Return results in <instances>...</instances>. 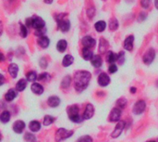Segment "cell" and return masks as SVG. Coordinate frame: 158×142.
I'll list each match as a JSON object with an SVG mask.
<instances>
[{"instance_id":"cell-1","label":"cell","mask_w":158,"mask_h":142,"mask_svg":"<svg viewBox=\"0 0 158 142\" xmlns=\"http://www.w3.org/2000/svg\"><path fill=\"white\" fill-rule=\"evenodd\" d=\"M92 79V74L88 71H78L74 75V87L77 92H82L88 87Z\"/></svg>"},{"instance_id":"cell-2","label":"cell","mask_w":158,"mask_h":142,"mask_svg":"<svg viewBox=\"0 0 158 142\" xmlns=\"http://www.w3.org/2000/svg\"><path fill=\"white\" fill-rule=\"evenodd\" d=\"M67 113L68 115L69 120L73 123H76V124H79V123H82L83 121V118L79 114V107L78 105H71L68 107Z\"/></svg>"},{"instance_id":"cell-3","label":"cell","mask_w":158,"mask_h":142,"mask_svg":"<svg viewBox=\"0 0 158 142\" xmlns=\"http://www.w3.org/2000/svg\"><path fill=\"white\" fill-rule=\"evenodd\" d=\"M65 16V14H60L57 17V26L61 32L66 33L68 32L69 28H70V22L68 20H65L63 17Z\"/></svg>"},{"instance_id":"cell-4","label":"cell","mask_w":158,"mask_h":142,"mask_svg":"<svg viewBox=\"0 0 158 142\" xmlns=\"http://www.w3.org/2000/svg\"><path fill=\"white\" fill-rule=\"evenodd\" d=\"M73 134H74V132H73L72 130L69 131V130H67L65 128H59L56 133V140L57 142H60L62 140L67 139H68V137H70Z\"/></svg>"},{"instance_id":"cell-5","label":"cell","mask_w":158,"mask_h":142,"mask_svg":"<svg viewBox=\"0 0 158 142\" xmlns=\"http://www.w3.org/2000/svg\"><path fill=\"white\" fill-rule=\"evenodd\" d=\"M146 109V102L144 100H139L132 107V113L135 115H141L144 113Z\"/></svg>"},{"instance_id":"cell-6","label":"cell","mask_w":158,"mask_h":142,"mask_svg":"<svg viewBox=\"0 0 158 142\" xmlns=\"http://www.w3.org/2000/svg\"><path fill=\"white\" fill-rule=\"evenodd\" d=\"M154 58H155V50H154L153 48H149V49L144 53V55H143L142 61L144 62L146 65H149L153 61Z\"/></svg>"},{"instance_id":"cell-7","label":"cell","mask_w":158,"mask_h":142,"mask_svg":"<svg viewBox=\"0 0 158 142\" xmlns=\"http://www.w3.org/2000/svg\"><path fill=\"white\" fill-rule=\"evenodd\" d=\"M125 126H126V122L125 121H119L116 125V127L111 134V137H113V139H117V137L122 134L123 130L125 129Z\"/></svg>"},{"instance_id":"cell-8","label":"cell","mask_w":158,"mask_h":142,"mask_svg":"<svg viewBox=\"0 0 158 142\" xmlns=\"http://www.w3.org/2000/svg\"><path fill=\"white\" fill-rule=\"evenodd\" d=\"M45 22L41 17L34 16L32 18V27L34 28L36 31H37V30L43 29L45 28Z\"/></svg>"},{"instance_id":"cell-9","label":"cell","mask_w":158,"mask_h":142,"mask_svg":"<svg viewBox=\"0 0 158 142\" xmlns=\"http://www.w3.org/2000/svg\"><path fill=\"white\" fill-rule=\"evenodd\" d=\"M121 114H122V111L118 108H113L112 111H110L109 113V122L111 123H115V122H119L120 120V117H121Z\"/></svg>"},{"instance_id":"cell-10","label":"cell","mask_w":158,"mask_h":142,"mask_svg":"<svg viewBox=\"0 0 158 142\" xmlns=\"http://www.w3.org/2000/svg\"><path fill=\"white\" fill-rule=\"evenodd\" d=\"M94 114V107L93 104L91 103H88L86 107H85V111H84L83 115H82V118L83 120H89L93 116Z\"/></svg>"},{"instance_id":"cell-11","label":"cell","mask_w":158,"mask_h":142,"mask_svg":"<svg viewBox=\"0 0 158 142\" xmlns=\"http://www.w3.org/2000/svg\"><path fill=\"white\" fill-rule=\"evenodd\" d=\"M97 83L100 87H106L110 84V77L105 73H101L97 78Z\"/></svg>"},{"instance_id":"cell-12","label":"cell","mask_w":158,"mask_h":142,"mask_svg":"<svg viewBox=\"0 0 158 142\" xmlns=\"http://www.w3.org/2000/svg\"><path fill=\"white\" fill-rule=\"evenodd\" d=\"M82 44L83 45V47L85 48H91L95 46V44H96V41H95L94 38H93L92 36H84L82 40Z\"/></svg>"},{"instance_id":"cell-13","label":"cell","mask_w":158,"mask_h":142,"mask_svg":"<svg viewBox=\"0 0 158 142\" xmlns=\"http://www.w3.org/2000/svg\"><path fill=\"white\" fill-rule=\"evenodd\" d=\"M133 42H134V36L128 35L124 41V48L128 51H132L133 49Z\"/></svg>"},{"instance_id":"cell-14","label":"cell","mask_w":158,"mask_h":142,"mask_svg":"<svg viewBox=\"0 0 158 142\" xmlns=\"http://www.w3.org/2000/svg\"><path fill=\"white\" fill-rule=\"evenodd\" d=\"M25 128V123L23 121H16L15 123H14V125H13V130H14V132H16L17 134H20L24 130Z\"/></svg>"},{"instance_id":"cell-15","label":"cell","mask_w":158,"mask_h":142,"mask_svg":"<svg viewBox=\"0 0 158 142\" xmlns=\"http://www.w3.org/2000/svg\"><path fill=\"white\" fill-rule=\"evenodd\" d=\"M118 59V54L115 53L113 51H108L107 55H106V61L110 64H115V62Z\"/></svg>"},{"instance_id":"cell-16","label":"cell","mask_w":158,"mask_h":142,"mask_svg":"<svg viewBox=\"0 0 158 142\" xmlns=\"http://www.w3.org/2000/svg\"><path fill=\"white\" fill-rule=\"evenodd\" d=\"M91 63L94 68H100L103 64V59L99 55H93L91 59Z\"/></svg>"},{"instance_id":"cell-17","label":"cell","mask_w":158,"mask_h":142,"mask_svg":"<svg viewBox=\"0 0 158 142\" xmlns=\"http://www.w3.org/2000/svg\"><path fill=\"white\" fill-rule=\"evenodd\" d=\"M47 103H48V105L50 107L56 108L60 104V99L57 96H52L48 99V100H47Z\"/></svg>"},{"instance_id":"cell-18","label":"cell","mask_w":158,"mask_h":142,"mask_svg":"<svg viewBox=\"0 0 158 142\" xmlns=\"http://www.w3.org/2000/svg\"><path fill=\"white\" fill-rule=\"evenodd\" d=\"M49 44H50V40H49V38L47 36L43 35V36H40L39 37V39H38V45L41 47H43V48L48 47Z\"/></svg>"},{"instance_id":"cell-19","label":"cell","mask_w":158,"mask_h":142,"mask_svg":"<svg viewBox=\"0 0 158 142\" xmlns=\"http://www.w3.org/2000/svg\"><path fill=\"white\" fill-rule=\"evenodd\" d=\"M18 72H19V67H18L17 64L15 63H12V64H10L9 67V73L10 74V76L12 78H16L18 75Z\"/></svg>"},{"instance_id":"cell-20","label":"cell","mask_w":158,"mask_h":142,"mask_svg":"<svg viewBox=\"0 0 158 142\" xmlns=\"http://www.w3.org/2000/svg\"><path fill=\"white\" fill-rule=\"evenodd\" d=\"M82 57L85 61H91L92 58L93 57V50H91L90 48H85L83 47L82 49Z\"/></svg>"},{"instance_id":"cell-21","label":"cell","mask_w":158,"mask_h":142,"mask_svg":"<svg viewBox=\"0 0 158 142\" xmlns=\"http://www.w3.org/2000/svg\"><path fill=\"white\" fill-rule=\"evenodd\" d=\"M32 90L34 93H35L36 95H41L43 92V87L42 85H40L38 83H34L32 85Z\"/></svg>"},{"instance_id":"cell-22","label":"cell","mask_w":158,"mask_h":142,"mask_svg":"<svg viewBox=\"0 0 158 142\" xmlns=\"http://www.w3.org/2000/svg\"><path fill=\"white\" fill-rule=\"evenodd\" d=\"M73 61H74V58L71 55H66L63 58V61H62V65L64 67H68L72 64Z\"/></svg>"},{"instance_id":"cell-23","label":"cell","mask_w":158,"mask_h":142,"mask_svg":"<svg viewBox=\"0 0 158 142\" xmlns=\"http://www.w3.org/2000/svg\"><path fill=\"white\" fill-rule=\"evenodd\" d=\"M17 97V92L15 89H9V90L7 92V94L5 96V99L7 101H12V100Z\"/></svg>"},{"instance_id":"cell-24","label":"cell","mask_w":158,"mask_h":142,"mask_svg":"<svg viewBox=\"0 0 158 142\" xmlns=\"http://www.w3.org/2000/svg\"><path fill=\"white\" fill-rule=\"evenodd\" d=\"M127 103H128V100L126 98H119L117 100V102H116V106L117 108H118V109H120L121 111H122L125 107L127 106Z\"/></svg>"},{"instance_id":"cell-25","label":"cell","mask_w":158,"mask_h":142,"mask_svg":"<svg viewBox=\"0 0 158 142\" xmlns=\"http://www.w3.org/2000/svg\"><path fill=\"white\" fill-rule=\"evenodd\" d=\"M68 47V42L64 39H61L57 42V48L59 52H64L66 50V48Z\"/></svg>"},{"instance_id":"cell-26","label":"cell","mask_w":158,"mask_h":142,"mask_svg":"<svg viewBox=\"0 0 158 142\" xmlns=\"http://www.w3.org/2000/svg\"><path fill=\"white\" fill-rule=\"evenodd\" d=\"M29 127H30V130L32 132H38L41 129V124L38 121H32Z\"/></svg>"},{"instance_id":"cell-27","label":"cell","mask_w":158,"mask_h":142,"mask_svg":"<svg viewBox=\"0 0 158 142\" xmlns=\"http://www.w3.org/2000/svg\"><path fill=\"white\" fill-rule=\"evenodd\" d=\"M105 27H106V23H105V21H97L96 23L94 24L95 30H96V31L99 32V33L104 32Z\"/></svg>"},{"instance_id":"cell-28","label":"cell","mask_w":158,"mask_h":142,"mask_svg":"<svg viewBox=\"0 0 158 142\" xmlns=\"http://www.w3.org/2000/svg\"><path fill=\"white\" fill-rule=\"evenodd\" d=\"M107 47H108V43L107 41L105 40L104 38H101L100 39V43H99V48L98 50L101 52V53H105L107 49Z\"/></svg>"},{"instance_id":"cell-29","label":"cell","mask_w":158,"mask_h":142,"mask_svg":"<svg viewBox=\"0 0 158 142\" xmlns=\"http://www.w3.org/2000/svg\"><path fill=\"white\" fill-rule=\"evenodd\" d=\"M26 85H27V80L26 79H20L16 85V89L18 91L21 92V91H23L25 89Z\"/></svg>"},{"instance_id":"cell-30","label":"cell","mask_w":158,"mask_h":142,"mask_svg":"<svg viewBox=\"0 0 158 142\" xmlns=\"http://www.w3.org/2000/svg\"><path fill=\"white\" fill-rule=\"evenodd\" d=\"M0 120H1L2 123H4V124H6V123H9V120H10V113L9 111H3L2 114L0 115Z\"/></svg>"},{"instance_id":"cell-31","label":"cell","mask_w":158,"mask_h":142,"mask_svg":"<svg viewBox=\"0 0 158 142\" xmlns=\"http://www.w3.org/2000/svg\"><path fill=\"white\" fill-rule=\"evenodd\" d=\"M71 83V77L69 75H67L63 78V80L61 82V87L63 88H68L69 85H70Z\"/></svg>"},{"instance_id":"cell-32","label":"cell","mask_w":158,"mask_h":142,"mask_svg":"<svg viewBox=\"0 0 158 142\" xmlns=\"http://www.w3.org/2000/svg\"><path fill=\"white\" fill-rule=\"evenodd\" d=\"M118 28V21H117V19H112L109 22V29L111 31H116Z\"/></svg>"},{"instance_id":"cell-33","label":"cell","mask_w":158,"mask_h":142,"mask_svg":"<svg viewBox=\"0 0 158 142\" xmlns=\"http://www.w3.org/2000/svg\"><path fill=\"white\" fill-rule=\"evenodd\" d=\"M27 81H30V82H34L37 79V73L34 71H31V72H29L27 73Z\"/></svg>"},{"instance_id":"cell-34","label":"cell","mask_w":158,"mask_h":142,"mask_svg":"<svg viewBox=\"0 0 158 142\" xmlns=\"http://www.w3.org/2000/svg\"><path fill=\"white\" fill-rule=\"evenodd\" d=\"M55 122V118L53 116H50V115H46L43 118V125H50L51 124H53Z\"/></svg>"},{"instance_id":"cell-35","label":"cell","mask_w":158,"mask_h":142,"mask_svg":"<svg viewBox=\"0 0 158 142\" xmlns=\"http://www.w3.org/2000/svg\"><path fill=\"white\" fill-rule=\"evenodd\" d=\"M20 33L23 38H25V37L28 35V28L26 27V26L23 24L20 25Z\"/></svg>"},{"instance_id":"cell-36","label":"cell","mask_w":158,"mask_h":142,"mask_svg":"<svg viewBox=\"0 0 158 142\" xmlns=\"http://www.w3.org/2000/svg\"><path fill=\"white\" fill-rule=\"evenodd\" d=\"M38 79L40 81H45V82H47L49 81L51 79V76L49 73H43L42 74H40V75L38 76Z\"/></svg>"},{"instance_id":"cell-37","label":"cell","mask_w":158,"mask_h":142,"mask_svg":"<svg viewBox=\"0 0 158 142\" xmlns=\"http://www.w3.org/2000/svg\"><path fill=\"white\" fill-rule=\"evenodd\" d=\"M76 142H93V139H92V137L86 135V136L80 137Z\"/></svg>"},{"instance_id":"cell-38","label":"cell","mask_w":158,"mask_h":142,"mask_svg":"<svg viewBox=\"0 0 158 142\" xmlns=\"http://www.w3.org/2000/svg\"><path fill=\"white\" fill-rule=\"evenodd\" d=\"M124 61H125V52L121 51L118 53V59H117V61L119 62V64L122 65L124 63Z\"/></svg>"},{"instance_id":"cell-39","label":"cell","mask_w":158,"mask_h":142,"mask_svg":"<svg viewBox=\"0 0 158 142\" xmlns=\"http://www.w3.org/2000/svg\"><path fill=\"white\" fill-rule=\"evenodd\" d=\"M117 72V66L116 64H110L108 67V73H115Z\"/></svg>"},{"instance_id":"cell-40","label":"cell","mask_w":158,"mask_h":142,"mask_svg":"<svg viewBox=\"0 0 158 142\" xmlns=\"http://www.w3.org/2000/svg\"><path fill=\"white\" fill-rule=\"evenodd\" d=\"M150 4H151V0H141V5L142 7H144V9L149 7Z\"/></svg>"},{"instance_id":"cell-41","label":"cell","mask_w":158,"mask_h":142,"mask_svg":"<svg viewBox=\"0 0 158 142\" xmlns=\"http://www.w3.org/2000/svg\"><path fill=\"white\" fill-rule=\"evenodd\" d=\"M24 139H26L27 141H34L35 139V137L34 135H32V134H30V133H27L26 135H25Z\"/></svg>"},{"instance_id":"cell-42","label":"cell","mask_w":158,"mask_h":142,"mask_svg":"<svg viewBox=\"0 0 158 142\" xmlns=\"http://www.w3.org/2000/svg\"><path fill=\"white\" fill-rule=\"evenodd\" d=\"M40 65H41L42 68H45L47 66V62H46V59H41V61H40Z\"/></svg>"},{"instance_id":"cell-43","label":"cell","mask_w":158,"mask_h":142,"mask_svg":"<svg viewBox=\"0 0 158 142\" xmlns=\"http://www.w3.org/2000/svg\"><path fill=\"white\" fill-rule=\"evenodd\" d=\"M26 27L27 28L32 27V18H29L26 20Z\"/></svg>"},{"instance_id":"cell-44","label":"cell","mask_w":158,"mask_h":142,"mask_svg":"<svg viewBox=\"0 0 158 142\" xmlns=\"http://www.w3.org/2000/svg\"><path fill=\"white\" fill-rule=\"evenodd\" d=\"M4 83H5V77L0 73V85H2Z\"/></svg>"},{"instance_id":"cell-45","label":"cell","mask_w":158,"mask_h":142,"mask_svg":"<svg viewBox=\"0 0 158 142\" xmlns=\"http://www.w3.org/2000/svg\"><path fill=\"white\" fill-rule=\"evenodd\" d=\"M130 91L131 94H135L136 91H137V88H136L135 87H131L130 89Z\"/></svg>"},{"instance_id":"cell-46","label":"cell","mask_w":158,"mask_h":142,"mask_svg":"<svg viewBox=\"0 0 158 142\" xmlns=\"http://www.w3.org/2000/svg\"><path fill=\"white\" fill-rule=\"evenodd\" d=\"M5 59H6V58H5L4 54H3V53H1V52H0V61H4Z\"/></svg>"},{"instance_id":"cell-47","label":"cell","mask_w":158,"mask_h":142,"mask_svg":"<svg viewBox=\"0 0 158 142\" xmlns=\"http://www.w3.org/2000/svg\"><path fill=\"white\" fill-rule=\"evenodd\" d=\"M2 33H3V24H2V22L0 21V36L2 35Z\"/></svg>"},{"instance_id":"cell-48","label":"cell","mask_w":158,"mask_h":142,"mask_svg":"<svg viewBox=\"0 0 158 142\" xmlns=\"http://www.w3.org/2000/svg\"><path fill=\"white\" fill-rule=\"evenodd\" d=\"M154 5H155V7L158 9V0H155V1H154Z\"/></svg>"},{"instance_id":"cell-49","label":"cell","mask_w":158,"mask_h":142,"mask_svg":"<svg viewBox=\"0 0 158 142\" xmlns=\"http://www.w3.org/2000/svg\"><path fill=\"white\" fill-rule=\"evenodd\" d=\"M45 2L47 3V4H51L53 2V0H45Z\"/></svg>"},{"instance_id":"cell-50","label":"cell","mask_w":158,"mask_h":142,"mask_svg":"<svg viewBox=\"0 0 158 142\" xmlns=\"http://www.w3.org/2000/svg\"><path fill=\"white\" fill-rule=\"evenodd\" d=\"M147 142H156V141H154V140H149V141H147Z\"/></svg>"},{"instance_id":"cell-51","label":"cell","mask_w":158,"mask_h":142,"mask_svg":"<svg viewBox=\"0 0 158 142\" xmlns=\"http://www.w3.org/2000/svg\"><path fill=\"white\" fill-rule=\"evenodd\" d=\"M156 87H158V80H157V82H156Z\"/></svg>"},{"instance_id":"cell-52","label":"cell","mask_w":158,"mask_h":142,"mask_svg":"<svg viewBox=\"0 0 158 142\" xmlns=\"http://www.w3.org/2000/svg\"><path fill=\"white\" fill-rule=\"evenodd\" d=\"M0 141H1V134H0Z\"/></svg>"}]
</instances>
